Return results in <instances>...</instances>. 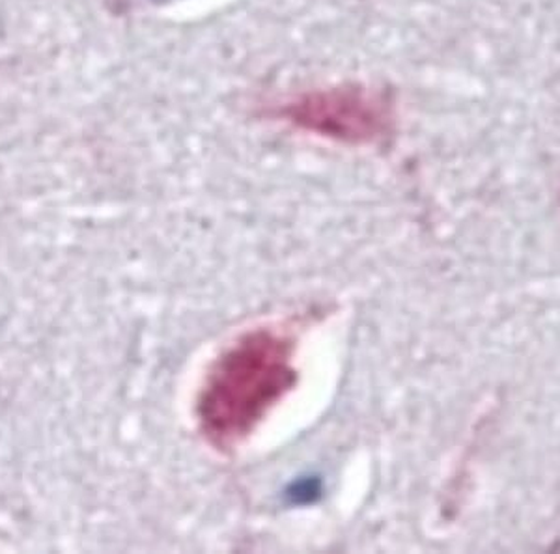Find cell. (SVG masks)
Returning <instances> with one entry per match:
<instances>
[{"instance_id": "obj_1", "label": "cell", "mask_w": 560, "mask_h": 554, "mask_svg": "<svg viewBox=\"0 0 560 554\" xmlns=\"http://www.w3.org/2000/svg\"><path fill=\"white\" fill-rule=\"evenodd\" d=\"M295 340L275 327L237 338L213 361L197 402L200 434L217 450H232L255 434L298 382Z\"/></svg>"}, {"instance_id": "obj_2", "label": "cell", "mask_w": 560, "mask_h": 554, "mask_svg": "<svg viewBox=\"0 0 560 554\" xmlns=\"http://www.w3.org/2000/svg\"><path fill=\"white\" fill-rule=\"evenodd\" d=\"M266 115L301 133L346 146H372L395 133L396 99L385 86L329 84L282 97Z\"/></svg>"}]
</instances>
